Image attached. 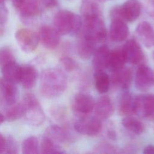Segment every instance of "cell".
<instances>
[{"label": "cell", "mask_w": 154, "mask_h": 154, "mask_svg": "<svg viewBox=\"0 0 154 154\" xmlns=\"http://www.w3.org/2000/svg\"><path fill=\"white\" fill-rule=\"evenodd\" d=\"M67 86V78L63 71L56 68L43 70L40 76V92L47 99L60 96Z\"/></svg>", "instance_id": "obj_1"}, {"label": "cell", "mask_w": 154, "mask_h": 154, "mask_svg": "<svg viewBox=\"0 0 154 154\" xmlns=\"http://www.w3.org/2000/svg\"><path fill=\"white\" fill-rule=\"evenodd\" d=\"M82 23L80 16L67 10L58 11L53 19L54 27L60 35L79 34Z\"/></svg>", "instance_id": "obj_2"}, {"label": "cell", "mask_w": 154, "mask_h": 154, "mask_svg": "<svg viewBox=\"0 0 154 154\" xmlns=\"http://www.w3.org/2000/svg\"><path fill=\"white\" fill-rule=\"evenodd\" d=\"M79 34L96 45L104 42L106 38V29L102 16L84 19Z\"/></svg>", "instance_id": "obj_3"}, {"label": "cell", "mask_w": 154, "mask_h": 154, "mask_svg": "<svg viewBox=\"0 0 154 154\" xmlns=\"http://www.w3.org/2000/svg\"><path fill=\"white\" fill-rule=\"evenodd\" d=\"M24 115L26 120L32 126L42 125L45 119V114L37 98L32 93L26 94L23 99Z\"/></svg>", "instance_id": "obj_4"}, {"label": "cell", "mask_w": 154, "mask_h": 154, "mask_svg": "<svg viewBox=\"0 0 154 154\" xmlns=\"http://www.w3.org/2000/svg\"><path fill=\"white\" fill-rule=\"evenodd\" d=\"M142 5L138 0H127L123 4L112 7L109 12L111 19H118L133 22L140 16Z\"/></svg>", "instance_id": "obj_5"}, {"label": "cell", "mask_w": 154, "mask_h": 154, "mask_svg": "<svg viewBox=\"0 0 154 154\" xmlns=\"http://www.w3.org/2000/svg\"><path fill=\"white\" fill-rule=\"evenodd\" d=\"M135 114L149 120H154V94H142L135 97Z\"/></svg>", "instance_id": "obj_6"}, {"label": "cell", "mask_w": 154, "mask_h": 154, "mask_svg": "<svg viewBox=\"0 0 154 154\" xmlns=\"http://www.w3.org/2000/svg\"><path fill=\"white\" fill-rule=\"evenodd\" d=\"M15 38L22 51L26 53L33 52L40 42L38 34L26 28L18 29L15 33Z\"/></svg>", "instance_id": "obj_7"}, {"label": "cell", "mask_w": 154, "mask_h": 154, "mask_svg": "<svg viewBox=\"0 0 154 154\" xmlns=\"http://www.w3.org/2000/svg\"><path fill=\"white\" fill-rule=\"evenodd\" d=\"M76 132L87 136H95L102 129V123L96 117L83 116L78 120L74 125Z\"/></svg>", "instance_id": "obj_8"}, {"label": "cell", "mask_w": 154, "mask_h": 154, "mask_svg": "<svg viewBox=\"0 0 154 154\" xmlns=\"http://www.w3.org/2000/svg\"><path fill=\"white\" fill-rule=\"evenodd\" d=\"M154 83V73L147 65L141 64L137 69L135 76L136 88L141 91L149 90Z\"/></svg>", "instance_id": "obj_9"}, {"label": "cell", "mask_w": 154, "mask_h": 154, "mask_svg": "<svg viewBox=\"0 0 154 154\" xmlns=\"http://www.w3.org/2000/svg\"><path fill=\"white\" fill-rule=\"evenodd\" d=\"M94 105L95 102L93 97L85 93H78L76 94L72 103L73 111L76 114L83 116L90 114L93 110Z\"/></svg>", "instance_id": "obj_10"}, {"label": "cell", "mask_w": 154, "mask_h": 154, "mask_svg": "<svg viewBox=\"0 0 154 154\" xmlns=\"http://www.w3.org/2000/svg\"><path fill=\"white\" fill-rule=\"evenodd\" d=\"M126 63L136 65L140 63L144 55L140 45L134 39H129L126 42L122 48Z\"/></svg>", "instance_id": "obj_11"}, {"label": "cell", "mask_w": 154, "mask_h": 154, "mask_svg": "<svg viewBox=\"0 0 154 154\" xmlns=\"http://www.w3.org/2000/svg\"><path fill=\"white\" fill-rule=\"evenodd\" d=\"M0 97L7 106L16 103L19 97L16 84L0 77Z\"/></svg>", "instance_id": "obj_12"}, {"label": "cell", "mask_w": 154, "mask_h": 154, "mask_svg": "<svg viewBox=\"0 0 154 154\" xmlns=\"http://www.w3.org/2000/svg\"><path fill=\"white\" fill-rule=\"evenodd\" d=\"M39 41L48 49L57 48L60 41V34L54 26L43 25L38 34Z\"/></svg>", "instance_id": "obj_13"}, {"label": "cell", "mask_w": 154, "mask_h": 154, "mask_svg": "<svg viewBox=\"0 0 154 154\" xmlns=\"http://www.w3.org/2000/svg\"><path fill=\"white\" fill-rule=\"evenodd\" d=\"M133 78L132 70L129 67H122V69L112 72L110 78L112 84L119 88L127 90L129 87Z\"/></svg>", "instance_id": "obj_14"}, {"label": "cell", "mask_w": 154, "mask_h": 154, "mask_svg": "<svg viewBox=\"0 0 154 154\" xmlns=\"http://www.w3.org/2000/svg\"><path fill=\"white\" fill-rule=\"evenodd\" d=\"M109 36L115 42L124 41L129 35V29L126 22L118 19H111L109 26Z\"/></svg>", "instance_id": "obj_15"}, {"label": "cell", "mask_w": 154, "mask_h": 154, "mask_svg": "<svg viewBox=\"0 0 154 154\" xmlns=\"http://www.w3.org/2000/svg\"><path fill=\"white\" fill-rule=\"evenodd\" d=\"M45 135L58 144L69 143L73 140L72 134L67 129L57 125L49 126L46 130Z\"/></svg>", "instance_id": "obj_16"}, {"label": "cell", "mask_w": 154, "mask_h": 154, "mask_svg": "<svg viewBox=\"0 0 154 154\" xmlns=\"http://www.w3.org/2000/svg\"><path fill=\"white\" fill-rule=\"evenodd\" d=\"M137 37L148 48L154 47V28L147 21L141 22L135 29Z\"/></svg>", "instance_id": "obj_17"}, {"label": "cell", "mask_w": 154, "mask_h": 154, "mask_svg": "<svg viewBox=\"0 0 154 154\" xmlns=\"http://www.w3.org/2000/svg\"><path fill=\"white\" fill-rule=\"evenodd\" d=\"M42 5L40 0H25L17 10L20 16L27 20L39 15L42 11Z\"/></svg>", "instance_id": "obj_18"}, {"label": "cell", "mask_w": 154, "mask_h": 154, "mask_svg": "<svg viewBox=\"0 0 154 154\" xmlns=\"http://www.w3.org/2000/svg\"><path fill=\"white\" fill-rule=\"evenodd\" d=\"M94 108L96 117L102 120L109 118L112 115L114 110L112 100L107 96H103L98 99Z\"/></svg>", "instance_id": "obj_19"}, {"label": "cell", "mask_w": 154, "mask_h": 154, "mask_svg": "<svg viewBox=\"0 0 154 154\" xmlns=\"http://www.w3.org/2000/svg\"><path fill=\"white\" fill-rule=\"evenodd\" d=\"M110 51L105 45H101L95 49L93 58V66L95 71L105 70L107 69Z\"/></svg>", "instance_id": "obj_20"}, {"label": "cell", "mask_w": 154, "mask_h": 154, "mask_svg": "<svg viewBox=\"0 0 154 154\" xmlns=\"http://www.w3.org/2000/svg\"><path fill=\"white\" fill-rule=\"evenodd\" d=\"M37 72L35 68L31 64L21 66L19 82L26 89L33 88L37 82Z\"/></svg>", "instance_id": "obj_21"}, {"label": "cell", "mask_w": 154, "mask_h": 154, "mask_svg": "<svg viewBox=\"0 0 154 154\" xmlns=\"http://www.w3.org/2000/svg\"><path fill=\"white\" fill-rule=\"evenodd\" d=\"M135 97L128 91L123 90L119 102L118 111L122 116H129L135 114Z\"/></svg>", "instance_id": "obj_22"}, {"label": "cell", "mask_w": 154, "mask_h": 154, "mask_svg": "<svg viewBox=\"0 0 154 154\" xmlns=\"http://www.w3.org/2000/svg\"><path fill=\"white\" fill-rule=\"evenodd\" d=\"M96 0H82L80 12L84 19L102 16V8Z\"/></svg>", "instance_id": "obj_23"}, {"label": "cell", "mask_w": 154, "mask_h": 154, "mask_svg": "<svg viewBox=\"0 0 154 154\" xmlns=\"http://www.w3.org/2000/svg\"><path fill=\"white\" fill-rule=\"evenodd\" d=\"M21 66L16 61L8 63L1 66L2 77L16 84L19 82Z\"/></svg>", "instance_id": "obj_24"}, {"label": "cell", "mask_w": 154, "mask_h": 154, "mask_svg": "<svg viewBox=\"0 0 154 154\" xmlns=\"http://www.w3.org/2000/svg\"><path fill=\"white\" fill-rule=\"evenodd\" d=\"M126 63L122 49H115L110 51L107 69L113 72L123 67Z\"/></svg>", "instance_id": "obj_25"}, {"label": "cell", "mask_w": 154, "mask_h": 154, "mask_svg": "<svg viewBox=\"0 0 154 154\" xmlns=\"http://www.w3.org/2000/svg\"><path fill=\"white\" fill-rule=\"evenodd\" d=\"M96 45L84 37L81 34L77 42V52L83 59H88L93 54Z\"/></svg>", "instance_id": "obj_26"}, {"label": "cell", "mask_w": 154, "mask_h": 154, "mask_svg": "<svg viewBox=\"0 0 154 154\" xmlns=\"http://www.w3.org/2000/svg\"><path fill=\"white\" fill-rule=\"evenodd\" d=\"M122 124L126 130L135 135H141L145 130L144 124L131 116H125L122 120Z\"/></svg>", "instance_id": "obj_27"}, {"label": "cell", "mask_w": 154, "mask_h": 154, "mask_svg": "<svg viewBox=\"0 0 154 154\" xmlns=\"http://www.w3.org/2000/svg\"><path fill=\"white\" fill-rule=\"evenodd\" d=\"M94 84L97 91L103 94L108 91L110 85V78L105 70L95 71L94 75Z\"/></svg>", "instance_id": "obj_28"}, {"label": "cell", "mask_w": 154, "mask_h": 154, "mask_svg": "<svg viewBox=\"0 0 154 154\" xmlns=\"http://www.w3.org/2000/svg\"><path fill=\"white\" fill-rule=\"evenodd\" d=\"M40 150L42 153H64L65 151L58 145V143L54 141L49 137L45 135L41 141Z\"/></svg>", "instance_id": "obj_29"}, {"label": "cell", "mask_w": 154, "mask_h": 154, "mask_svg": "<svg viewBox=\"0 0 154 154\" xmlns=\"http://www.w3.org/2000/svg\"><path fill=\"white\" fill-rule=\"evenodd\" d=\"M5 120L8 122H13L19 119L24 115V108L22 102H17L12 105H8L4 114Z\"/></svg>", "instance_id": "obj_30"}, {"label": "cell", "mask_w": 154, "mask_h": 154, "mask_svg": "<svg viewBox=\"0 0 154 154\" xmlns=\"http://www.w3.org/2000/svg\"><path fill=\"white\" fill-rule=\"evenodd\" d=\"M40 145L37 137L30 136L25 139L22 144V151L24 154H37L39 152Z\"/></svg>", "instance_id": "obj_31"}, {"label": "cell", "mask_w": 154, "mask_h": 154, "mask_svg": "<svg viewBox=\"0 0 154 154\" xmlns=\"http://www.w3.org/2000/svg\"><path fill=\"white\" fill-rule=\"evenodd\" d=\"M14 61H16L15 57L10 48L4 46L0 48V65L1 66Z\"/></svg>", "instance_id": "obj_32"}, {"label": "cell", "mask_w": 154, "mask_h": 154, "mask_svg": "<svg viewBox=\"0 0 154 154\" xmlns=\"http://www.w3.org/2000/svg\"><path fill=\"white\" fill-rule=\"evenodd\" d=\"M117 152L116 149L113 146L106 143L98 144L93 150V153H116Z\"/></svg>", "instance_id": "obj_33"}, {"label": "cell", "mask_w": 154, "mask_h": 154, "mask_svg": "<svg viewBox=\"0 0 154 154\" xmlns=\"http://www.w3.org/2000/svg\"><path fill=\"white\" fill-rule=\"evenodd\" d=\"M60 62L64 69L67 72H73L78 67L77 63L68 56H63L61 57Z\"/></svg>", "instance_id": "obj_34"}, {"label": "cell", "mask_w": 154, "mask_h": 154, "mask_svg": "<svg viewBox=\"0 0 154 154\" xmlns=\"http://www.w3.org/2000/svg\"><path fill=\"white\" fill-rule=\"evenodd\" d=\"M17 152V146L15 140L12 137L6 138V144L4 153H16Z\"/></svg>", "instance_id": "obj_35"}, {"label": "cell", "mask_w": 154, "mask_h": 154, "mask_svg": "<svg viewBox=\"0 0 154 154\" xmlns=\"http://www.w3.org/2000/svg\"><path fill=\"white\" fill-rule=\"evenodd\" d=\"M8 17V11L5 1H0V25H5Z\"/></svg>", "instance_id": "obj_36"}, {"label": "cell", "mask_w": 154, "mask_h": 154, "mask_svg": "<svg viewBox=\"0 0 154 154\" xmlns=\"http://www.w3.org/2000/svg\"><path fill=\"white\" fill-rule=\"evenodd\" d=\"M140 2L146 13L154 17V0H141Z\"/></svg>", "instance_id": "obj_37"}, {"label": "cell", "mask_w": 154, "mask_h": 154, "mask_svg": "<svg viewBox=\"0 0 154 154\" xmlns=\"http://www.w3.org/2000/svg\"><path fill=\"white\" fill-rule=\"evenodd\" d=\"M43 5L48 8H54L58 5L57 0H40Z\"/></svg>", "instance_id": "obj_38"}, {"label": "cell", "mask_w": 154, "mask_h": 154, "mask_svg": "<svg viewBox=\"0 0 154 154\" xmlns=\"http://www.w3.org/2000/svg\"><path fill=\"white\" fill-rule=\"evenodd\" d=\"M6 144V138L0 133V153H4Z\"/></svg>", "instance_id": "obj_39"}, {"label": "cell", "mask_w": 154, "mask_h": 154, "mask_svg": "<svg viewBox=\"0 0 154 154\" xmlns=\"http://www.w3.org/2000/svg\"><path fill=\"white\" fill-rule=\"evenodd\" d=\"M143 152L144 154H154V146L152 144L146 146Z\"/></svg>", "instance_id": "obj_40"}, {"label": "cell", "mask_w": 154, "mask_h": 154, "mask_svg": "<svg viewBox=\"0 0 154 154\" xmlns=\"http://www.w3.org/2000/svg\"><path fill=\"white\" fill-rule=\"evenodd\" d=\"M25 1V0H11L13 7H15L16 9L19 8L22 5Z\"/></svg>", "instance_id": "obj_41"}, {"label": "cell", "mask_w": 154, "mask_h": 154, "mask_svg": "<svg viewBox=\"0 0 154 154\" xmlns=\"http://www.w3.org/2000/svg\"><path fill=\"white\" fill-rule=\"evenodd\" d=\"M5 120V119L4 115L0 112V125H1L4 122Z\"/></svg>", "instance_id": "obj_42"}, {"label": "cell", "mask_w": 154, "mask_h": 154, "mask_svg": "<svg viewBox=\"0 0 154 154\" xmlns=\"http://www.w3.org/2000/svg\"><path fill=\"white\" fill-rule=\"evenodd\" d=\"M96 1H97L99 2H105L106 0H96Z\"/></svg>", "instance_id": "obj_43"}, {"label": "cell", "mask_w": 154, "mask_h": 154, "mask_svg": "<svg viewBox=\"0 0 154 154\" xmlns=\"http://www.w3.org/2000/svg\"><path fill=\"white\" fill-rule=\"evenodd\" d=\"M152 58H153V59L154 60V51L152 52Z\"/></svg>", "instance_id": "obj_44"}, {"label": "cell", "mask_w": 154, "mask_h": 154, "mask_svg": "<svg viewBox=\"0 0 154 154\" xmlns=\"http://www.w3.org/2000/svg\"><path fill=\"white\" fill-rule=\"evenodd\" d=\"M0 1H5V0H0Z\"/></svg>", "instance_id": "obj_45"}]
</instances>
